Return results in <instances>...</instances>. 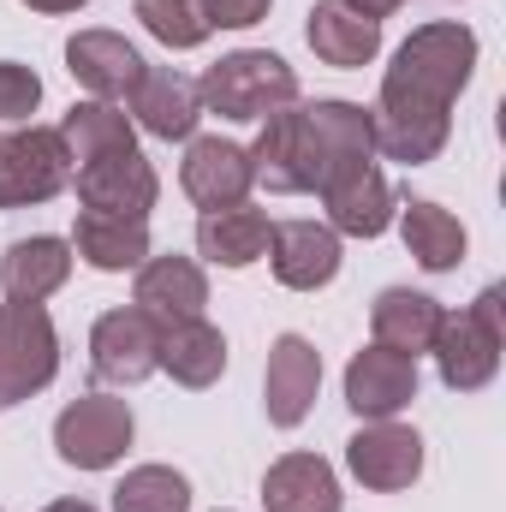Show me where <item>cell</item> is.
<instances>
[{"instance_id":"1","label":"cell","mask_w":506,"mask_h":512,"mask_svg":"<svg viewBox=\"0 0 506 512\" xmlns=\"http://www.w3.org/2000/svg\"><path fill=\"white\" fill-rule=\"evenodd\" d=\"M471 72H477V30L471 24H459V18L417 24L399 42L393 66L381 72V96L370 108L381 155L405 161V167L435 161L447 149L453 102L471 84Z\"/></svg>"},{"instance_id":"2","label":"cell","mask_w":506,"mask_h":512,"mask_svg":"<svg viewBox=\"0 0 506 512\" xmlns=\"http://www.w3.org/2000/svg\"><path fill=\"white\" fill-rule=\"evenodd\" d=\"M203 96V114H221V120H268L280 114L286 102H298V72L268 54V48H239L227 60H215L197 84Z\"/></svg>"},{"instance_id":"3","label":"cell","mask_w":506,"mask_h":512,"mask_svg":"<svg viewBox=\"0 0 506 512\" xmlns=\"http://www.w3.org/2000/svg\"><path fill=\"white\" fill-rule=\"evenodd\" d=\"M501 346H506V328H501V286L477 292V304L441 316L435 328V370L453 393H477V387L495 382L501 370Z\"/></svg>"},{"instance_id":"4","label":"cell","mask_w":506,"mask_h":512,"mask_svg":"<svg viewBox=\"0 0 506 512\" xmlns=\"http://www.w3.org/2000/svg\"><path fill=\"white\" fill-rule=\"evenodd\" d=\"M60 376V334L42 304H0V411Z\"/></svg>"},{"instance_id":"5","label":"cell","mask_w":506,"mask_h":512,"mask_svg":"<svg viewBox=\"0 0 506 512\" xmlns=\"http://www.w3.org/2000/svg\"><path fill=\"white\" fill-rule=\"evenodd\" d=\"M251 173L274 197H304L322 185V143L304 114V102H286L280 114H268L251 143Z\"/></svg>"},{"instance_id":"6","label":"cell","mask_w":506,"mask_h":512,"mask_svg":"<svg viewBox=\"0 0 506 512\" xmlns=\"http://www.w3.org/2000/svg\"><path fill=\"white\" fill-rule=\"evenodd\" d=\"M72 185V155L54 126H18L0 137V209H36Z\"/></svg>"},{"instance_id":"7","label":"cell","mask_w":506,"mask_h":512,"mask_svg":"<svg viewBox=\"0 0 506 512\" xmlns=\"http://www.w3.org/2000/svg\"><path fill=\"white\" fill-rule=\"evenodd\" d=\"M131 405L126 399H108V393H84L72 399L60 417H54V453L72 465V471H108L120 465L131 447Z\"/></svg>"},{"instance_id":"8","label":"cell","mask_w":506,"mask_h":512,"mask_svg":"<svg viewBox=\"0 0 506 512\" xmlns=\"http://www.w3.org/2000/svg\"><path fill=\"white\" fill-rule=\"evenodd\" d=\"M155 358H161V322H149L137 304L131 310H108L90 328V370H96V382L137 387L155 376Z\"/></svg>"},{"instance_id":"9","label":"cell","mask_w":506,"mask_h":512,"mask_svg":"<svg viewBox=\"0 0 506 512\" xmlns=\"http://www.w3.org/2000/svg\"><path fill=\"white\" fill-rule=\"evenodd\" d=\"M346 471L376 489V495H399L423 477V435L381 417V423H364L352 441H346Z\"/></svg>"},{"instance_id":"10","label":"cell","mask_w":506,"mask_h":512,"mask_svg":"<svg viewBox=\"0 0 506 512\" xmlns=\"http://www.w3.org/2000/svg\"><path fill=\"white\" fill-rule=\"evenodd\" d=\"M78 179V203L96 209V215H131V221H149L155 197H161V179L155 167L137 155V149H120V155H96L84 167H72Z\"/></svg>"},{"instance_id":"11","label":"cell","mask_w":506,"mask_h":512,"mask_svg":"<svg viewBox=\"0 0 506 512\" xmlns=\"http://www.w3.org/2000/svg\"><path fill=\"white\" fill-rule=\"evenodd\" d=\"M179 185H185V197L203 215L209 209H233V203L251 197V185H256L251 149L233 143V137H191V149L179 161Z\"/></svg>"},{"instance_id":"12","label":"cell","mask_w":506,"mask_h":512,"mask_svg":"<svg viewBox=\"0 0 506 512\" xmlns=\"http://www.w3.org/2000/svg\"><path fill=\"white\" fill-rule=\"evenodd\" d=\"M316 387H322V352L304 334H280L268 346V370H262L268 423L274 429H298L310 417V405H316Z\"/></svg>"},{"instance_id":"13","label":"cell","mask_w":506,"mask_h":512,"mask_svg":"<svg viewBox=\"0 0 506 512\" xmlns=\"http://www.w3.org/2000/svg\"><path fill=\"white\" fill-rule=\"evenodd\" d=\"M143 54L131 48L120 30H78L72 42H66V72L96 96V102H131V90H137V78H143Z\"/></svg>"},{"instance_id":"14","label":"cell","mask_w":506,"mask_h":512,"mask_svg":"<svg viewBox=\"0 0 506 512\" xmlns=\"http://www.w3.org/2000/svg\"><path fill=\"white\" fill-rule=\"evenodd\" d=\"M131 304H137L149 322L173 328V322L203 316V304H209V280H203V268H197L191 256H143L137 286H131Z\"/></svg>"},{"instance_id":"15","label":"cell","mask_w":506,"mask_h":512,"mask_svg":"<svg viewBox=\"0 0 506 512\" xmlns=\"http://www.w3.org/2000/svg\"><path fill=\"white\" fill-rule=\"evenodd\" d=\"M268 268L286 292H322L340 274V233L316 221H280L268 239Z\"/></svg>"},{"instance_id":"16","label":"cell","mask_w":506,"mask_h":512,"mask_svg":"<svg viewBox=\"0 0 506 512\" xmlns=\"http://www.w3.org/2000/svg\"><path fill=\"white\" fill-rule=\"evenodd\" d=\"M417 399V358L405 352H387V346H364L352 364H346V405L358 417H399L405 405Z\"/></svg>"},{"instance_id":"17","label":"cell","mask_w":506,"mask_h":512,"mask_svg":"<svg viewBox=\"0 0 506 512\" xmlns=\"http://www.w3.org/2000/svg\"><path fill=\"white\" fill-rule=\"evenodd\" d=\"M131 114L137 126L161 143L173 137H197V120H203V96H197V78L173 72V66H143L137 90H131Z\"/></svg>"},{"instance_id":"18","label":"cell","mask_w":506,"mask_h":512,"mask_svg":"<svg viewBox=\"0 0 506 512\" xmlns=\"http://www.w3.org/2000/svg\"><path fill=\"white\" fill-rule=\"evenodd\" d=\"M316 143H322V185H334L340 173H358L376 161V120L358 102H304ZM316 185V191H322Z\"/></svg>"},{"instance_id":"19","label":"cell","mask_w":506,"mask_h":512,"mask_svg":"<svg viewBox=\"0 0 506 512\" xmlns=\"http://www.w3.org/2000/svg\"><path fill=\"white\" fill-rule=\"evenodd\" d=\"M322 203H328V227L346 233V239H381L393 227V185H387V173L376 161L322 185Z\"/></svg>"},{"instance_id":"20","label":"cell","mask_w":506,"mask_h":512,"mask_svg":"<svg viewBox=\"0 0 506 512\" xmlns=\"http://www.w3.org/2000/svg\"><path fill=\"white\" fill-rule=\"evenodd\" d=\"M340 477L322 453H286L262 477V507L268 512H340Z\"/></svg>"},{"instance_id":"21","label":"cell","mask_w":506,"mask_h":512,"mask_svg":"<svg viewBox=\"0 0 506 512\" xmlns=\"http://www.w3.org/2000/svg\"><path fill=\"white\" fill-rule=\"evenodd\" d=\"M72 274V245L54 239V233H36V239H12L0 256V286H6V304H42L48 292H60Z\"/></svg>"},{"instance_id":"22","label":"cell","mask_w":506,"mask_h":512,"mask_svg":"<svg viewBox=\"0 0 506 512\" xmlns=\"http://www.w3.org/2000/svg\"><path fill=\"white\" fill-rule=\"evenodd\" d=\"M441 304L429 298V292H411V286H387L376 304H370V334H376V346L387 352H405V358H417V352H429L435 346V328H441Z\"/></svg>"},{"instance_id":"23","label":"cell","mask_w":506,"mask_h":512,"mask_svg":"<svg viewBox=\"0 0 506 512\" xmlns=\"http://www.w3.org/2000/svg\"><path fill=\"white\" fill-rule=\"evenodd\" d=\"M155 370H167L173 382L191 387V393L215 387L221 370H227V340H221V328H209L203 316L161 328V358H155Z\"/></svg>"},{"instance_id":"24","label":"cell","mask_w":506,"mask_h":512,"mask_svg":"<svg viewBox=\"0 0 506 512\" xmlns=\"http://www.w3.org/2000/svg\"><path fill=\"white\" fill-rule=\"evenodd\" d=\"M66 245L84 256L90 268H102V274H126V268H143V256H149V221L78 209V227H72Z\"/></svg>"},{"instance_id":"25","label":"cell","mask_w":506,"mask_h":512,"mask_svg":"<svg viewBox=\"0 0 506 512\" xmlns=\"http://www.w3.org/2000/svg\"><path fill=\"white\" fill-rule=\"evenodd\" d=\"M304 36H310L316 60H322V66H340V72L370 66V60L381 54V24L358 18V12H346L340 0H316V6H310Z\"/></svg>"},{"instance_id":"26","label":"cell","mask_w":506,"mask_h":512,"mask_svg":"<svg viewBox=\"0 0 506 512\" xmlns=\"http://www.w3.org/2000/svg\"><path fill=\"white\" fill-rule=\"evenodd\" d=\"M268 239H274V221L251 209V203H233V209H209L197 221V251L221 268H251L268 256Z\"/></svg>"},{"instance_id":"27","label":"cell","mask_w":506,"mask_h":512,"mask_svg":"<svg viewBox=\"0 0 506 512\" xmlns=\"http://www.w3.org/2000/svg\"><path fill=\"white\" fill-rule=\"evenodd\" d=\"M54 131H60V143H66L72 167H84V161H96V155L137 149L126 108H114V102H72V114H66Z\"/></svg>"},{"instance_id":"28","label":"cell","mask_w":506,"mask_h":512,"mask_svg":"<svg viewBox=\"0 0 506 512\" xmlns=\"http://www.w3.org/2000/svg\"><path fill=\"white\" fill-rule=\"evenodd\" d=\"M399 233H405V251L417 256V268H429V274H447L465 256V227L441 203H411L399 215Z\"/></svg>"},{"instance_id":"29","label":"cell","mask_w":506,"mask_h":512,"mask_svg":"<svg viewBox=\"0 0 506 512\" xmlns=\"http://www.w3.org/2000/svg\"><path fill=\"white\" fill-rule=\"evenodd\" d=\"M114 512H191V483L173 465H137L114 489Z\"/></svg>"},{"instance_id":"30","label":"cell","mask_w":506,"mask_h":512,"mask_svg":"<svg viewBox=\"0 0 506 512\" xmlns=\"http://www.w3.org/2000/svg\"><path fill=\"white\" fill-rule=\"evenodd\" d=\"M131 12L143 18V30L167 48H203L209 42V12L203 0H131Z\"/></svg>"},{"instance_id":"31","label":"cell","mask_w":506,"mask_h":512,"mask_svg":"<svg viewBox=\"0 0 506 512\" xmlns=\"http://www.w3.org/2000/svg\"><path fill=\"white\" fill-rule=\"evenodd\" d=\"M36 102H42V78L30 66H18V60H0V120L24 126L36 114Z\"/></svg>"},{"instance_id":"32","label":"cell","mask_w":506,"mask_h":512,"mask_svg":"<svg viewBox=\"0 0 506 512\" xmlns=\"http://www.w3.org/2000/svg\"><path fill=\"white\" fill-rule=\"evenodd\" d=\"M268 6L274 0H203V12H209L215 30H251V24L268 18Z\"/></svg>"},{"instance_id":"33","label":"cell","mask_w":506,"mask_h":512,"mask_svg":"<svg viewBox=\"0 0 506 512\" xmlns=\"http://www.w3.org/2000/svg\"><path fill=\"white\" fill-rule=\"evenodd\" d=\"M340 6H346V12H358V18H370V24H381V18H387V12H399L405 0H340Z\"/></svg>"},{"instance_id":"34","label":"cell","mask_w":506,"mask_h":512,"mask_svg":"<svg viewBox=\"0 0 506 512\" xmlns=\"http://www.w3.org/2000/svg\"><path fill=\"white\" fill-rule=\"evenodd\" d=\"M30 12H42V18H60V12H78V6H90V0H24Z\"/></svg>"},{"instance_id":"35","label":"cell","mask_w":506,"mask_h":512,"mask_svg":"<svg viewBox=\"0 0 506 512\" xmlns=\"http://www.w3.org/2000/svg\"><path fill=\"white\" fill-rule=\"evenodd\" d=\"M42 512H96L90 501H54V507H42Z\"/></svg>"}]
</instances>
